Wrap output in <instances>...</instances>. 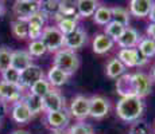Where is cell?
<instances>
[{
  "instance_id": "obj_1",
  "label": "cell",
  "mask_w": 155,
  "mask_h": 134,
  "mask_svg": "<svg viewBox=\"0 0 155 134\" xmlns=\"http://www.w3.org/2000/svg\"><path fill=\"white\" fill-rule=\"evenodd\" d=\"M143 111H144V103L139 97L121 98L116 106V113L119 118H121L124 122L139 121Z\"/></svg>"
},
{
  "instance_id": "obj_2",
  "label": "cell",
  "mask_w": 155,
  "mask_h": 134,
  "mask_svg": "<svg viewBox=\"0 0 155 134\" xmlns=\"http://www.w3.org/2000/svg\"><path fill=\"white\" fill-rule=\"evenodd\" d=\"M53 66L58 67L64 73H66L69 76H71L80 67V58L74 51L62 48L55 52L54 55V64Z\"/></svg>"
},
{
  "instance_id": "obj_3",
  "label": "cell",
  "mask_w": 155,
  "mask_h": 134,
  "mask_svg": "<svg viewBox=\"0 0 155 134\" xmlns=\"http://www.w3.org/2000/svg\"><path fill=\"white\" fill-rule=\"evenodd\" d=\"M41 40L45 44L47 51L57 52L65 46V35L55 26H47L43 28Z\"/></svg>"
},
{
  "instance_id": "obj_4",
  "label": "cell",
  "mask_w": 155,
  "mask_h": 134,
  "mask_svg": "<svg viewBox=\"0 0 155 134\" xmlns=\"http://www.w3.org/2000/svg\"><path fill=\"white\" fill-rule=\"evenodd\" d=\"M41 2L39 0H16L12 5V11L19 20H27L34 14L39 12Z\"/></svg>"
},
{
  "instance_id": "obj_5",
  "label": "cell",
  "mask_w": 155,
  "mask_h": 134,
  "mask_svg": "<svg viewBox=\"0 0 155 134\" xmlns=\"http://www.w3.org/2000/svg\"><path fill=\"white\" fill-rule=\"evenodd\" d=\"M117 59L126 66V68L143 66L148 62V59L144 58L138 48H121L117 54Z\"/></svg>"
},
{
  "instance_id": "obj_6",
  "label": "cell",
  "mask_w": 155,
  "mask_h": 134,
  "mask_svg": "<svg viewBox=\"0 0 155 134\" xmlns=\"http://www.w3.org/2000/svg\"><path fill=\"white\" fill-rule=\"evenodd\" d=\"M111 110V102L101 95H93L89 98V117L100 120L104 118Z\"/></svg>"
},
{
  "instance_id": "obj_7",
  "label": "cell",
  "mask_w": 155,
  "mask_h": 134,
  "mask_svg": "<svg viewBox=\"0 0 155 134\" xmlns=\"http://www.w3.org/2000/svg\"><path fill=\"white\" fill-rule=\"evenodd\" d=\"M45 78V73L42 70V67H39L38 64L32 63L30 67H27L26 70L20 71V79H19V85L23 89H31V86L34 83H37L38 80Z\"/></svg>"
},
{
  "instance_id": "obj_8",
  "label": "cell",
  "mask_w": 155,
  "mask_h": 134,
  "mask_svg": "<svg viewBox=\"0 0 155 134\" xmlns=\"http://www.w3.org/2000/svg\"><path fill=\"white\" fill-rule=\"evenodd\" d=\"M43 111L45 113H53L65 109V97L61 94V91L57 89H51L49 94L43 98Z\"/></svg>"
},
{
  "instance_id": "obj_9",
  "label": "cell",
  "mask_w": 155,
  "mask_h": 134,
  "mask_svg": "<svg viewBox=\"0 0 155 134\" xmlns=\"http://www.w3.org/2000/svg\"><path fill=\"white\" fill-rule=\"evenodd\" d=\"M69 111L66 109L59 110V111H53V113H46V117H45V121H46L47 126L50 129H53L54 132H58V130H64L65 127L69 123Z\"/></svg>"
},
{
  "instance_id": "obj_10",
  "label": "cell",
  "mask_w": 155,
  "mask_h": 134,
  "mask_svg": "<svg viewBox=\"0 0 155 134\" xmlns=\"http://www.w3.org/2000/svg\"><path fill=\"white\" fill-rule=\"evenodd\" d=\"M25 89L20 85H14V83L0 82V98L5 102H18L23 98Z\"/></svg>"
},
{
  "instance_id": "obj_11",
  "label": "cell",
  "mask_w": 155,
  "mask_h": 134,
  "mask_svg": "<svg viewBox=\"0 0 155 134\" xmlns=\"http://www.w3.org/2000/svg\"><path fill=\"white\" fill-rule=\"evenodd\" d=\"M132 79H134V85H135V90H136V97L142 98L147 97L151 93L153 89V79L150 75L144 73H135L132 74Z\"/></svg>"
},
{
  "instance_id": "obj_12",
  "label": "cell",
  "mask_w": 155,
  "mask_h": 134,
  "mask_svg": "<svg viewBox=\"0 0 155 134\" xmlns=\"http://www.w3.org/2000/svg\"><path fill=\"white\" fill-rule=\"evenodd\" d=\"M69 113L80 121L89 117V98L84 95H77L76 98H73Z\"/></svg>"
},
{
  "instance_id": "obj_13",
  "label": "cell",
  "mask_w": 155,
  "mask_h": 134,
  "mask_svg": "<svg viewBox=\"0 0 155 134\" xmlns=\"http://www.w3.org/2000/svg\"><path fill=\"white\" fill-rule=\"evenodd\" d=\"M116 91L121 98L136 97L135 85H134L132 74H124L116 80Z\"/></svg>"
},
{
  "instance_id": "obj_14",
  "label": "cell",
  "mask_w": 155,
  "mask_h": 134,
  "mask_svg": "<svg viewBox=\"0 0 155 134\" xmlns=\"http://www.w3.org/2000/svg\"><path fill=\"white\" fill-rule=\"evenodd\" d=\"M88 42V35L82 28H77L70 35L65 36V48L70 50V51H76V50L84 47Z\"/></svg>"
},
{
  "instance_id": "obj_15",
  "label": "cell",
  "mask_w": 155,
  "mask_h": 134,
  "mask_svg": "<svg viewBox=\"0 0 155 134\" xmlns=\"http://www.w3.org/2000/svg\"><path fill=\"white\" fill-rule=\"evenodd\" d=\"M140 39H142L140 34H139L135 28L127 27V28L124 30L123 35H121L116 42H117V44L121 47V48H135V47H138Z\"/></svg>"
},
{
  "instance_id": "obj_16",
  "label": "cell",
  "mask_w": 155,
  "mask_h": 134,
  "mask_svg": "<svg viewBox=\"0 0 155 134\" xmlns=\"http://www.w3.org/2000/svg\"><path fill=\"white\" fill-rule=\"evenodd\" d=\"M11 115H12V120L16 122V123H20V125L28 123L32 118L28 107L26 106V103L23 102L22 99L14 103L12 109H11Z\"/></svg>"
},
{
  "instance_id": "obj_17",
  "label": "cell",
  "mask_w": 155,
  "mask_h": 134,
  "mask_svg": "<svg viewBox=\"0 0 155 134\" xmlns=\"http://www.w3.org/2000/svg\"><path fill=\"white\" fill-rule=\"evenodd\" d=\"M32 56L28 51L25 50H16L12 52V61H11V67H14L18 71H23L32 64Z\"/></svg>"
},
{
  "instance_id": "obj_18",
  "label": "cell",
  "mask_w": 155,
  "mask_h": 134,
  "mask_svg": "<svg viewBox=\"0 0 155 134\" xmlns=\"http://www.w3.org/2000/svg\"><path fill=\"white\" fill-rule=\"evenodd\" d=\"M153 4L151 0H132L130 2V14L136 17H146L150 15Z\"/></svg>"
},
{
  "instance_id": "obj_19",
  "label": "cell",
  "mask_w": 155,
  "mask_h": 134,
  "mask_svg": "<svg viewBox=\"0 0 155 134\" xmlns=\"http://www.w3.org/2000/svg\"><path fill=\"white\" fill-rule=\"evenodd\" d=\"M113 44H115V42L109 36H107L105 34H97L93 39V43H92V48H93V52L101 55V54L111 51Z\"/></svg>"
},
{
  "instance_id": "obj_20",
  "label": "cell",
  "mask_w": 155,
  "mask_h": 134,
  "mask_svg": "<svg viewBox=\"0 0 155 134\" xmlns=\"http://www.w3.org/2000/svg\"><path fill=\"white\" fill-rule=\"evenodd\" d=\"M76 4H77V14H78L80 17L93 16L96 10L101 5L96 0H78V2H76Z\"/></svg>"
},
{
  "instance_id": "obj_21",
  "label": "cell",
  "mask_w": 155,
  "mask_h": 134,
  "mask_svg": "<svg viewBox=\"0 0 155 134\" xmlns=\"http://www.w3.org/2000/svg\"><path fill=\"white\" fill-rule=\"evenodd\" d=\"M22 101L26 103V106L28 107V110H30V113H31L32 117L43 111V101H42V98L31 94L30 91L27 94H23Z\"/></svg>"
},
{
  "instance_id": "obj_22",
  "label": "cell",
  "mask_w": 155,
  "mask_h": 134,
  "mask_svg": "<svg viewBox=\"0 0 155 134\" xmlns=\"http://www.w3.org/2000/svg\"><path fill=\"white\" fill-rule=\"evenodd\" d=\"M68 79H69V75L55 66H51V68H50L49 73H47V82L50 83V86H51L53 89L65 85V83L68 82Z\"/></svg>"
},
{
  "instance_id": "obj_23",
  "label": "cell",
  "mask_w": 155,
  "mask_h": 134,
  "mask_svg": "<svg viewBox=\"0 0 155 134\" xmlns=\"http://www.w3.org/2000/svg\"><path fill=\"white\" fill-rule=\"evenodd\" d=\"M57 22V28L62 32V34L66 36V35H70L71 32H74L78 27H77V19H73V17H62L61 15H57L54 17Z\"/></svg>"
},
{
  "instance_id": "obj_24",
  "label": "cell",
  "mask_w": 155,
  "mask_h": 134,
  "mask_svg": "<svg viewBox=\"0 0 155 134\" xmlns=\"http://www.w3.org/2000/svg\"><path fill=\"white\" fill-rule=\"evenodd\" d=\"M126 70H127L126 66H124V64L121 63L117 58H112L111 61L108 62V64H107L105 73H107V75H108L109 78L117 79V78H120L121 75L126 74Z\"/></svg>"
},
{
  "instance_id": "obj_25",
  "label": "cell",
  "mask_w": 155,
  "mask_h": 134,
  "mask_svg": "<svg viewBox=\"0 0 155 134\" xmlns=\"http://www.w3.org/2000/svg\"><path fill=\"white\" fill-rule=\"evenodd\" d=\"M94 23L100 26H107L112 22V12H111V7L107 5H100L96 10V12L93 15Z\"/></svg>"
},
{
  "instance_id": "obj_26",
  "label": "cell",
  "mask_w": 155,
  "mask_h": 134,
  "mask_svg": "<svg viewBox=\"0 0 155 134\" xmlns=\"http://www.w3.org/2000/svg\"><path fill=\"white\" fill-rule=\"evenodd\" d=\"M39 11L46 16V19L55 17L59 14V2H57V0H45V2H41Z\"/></svg>"
},
{
  "instance_id": "obj_27",
  "label": "cell",
  "mask_w": 155,
  "mask_h": 134,
  "mask_svg": "<svg viewBox=\"0 0 155 134\" xmlns=\"http://www.w3.org/2000/svg\"><path fill=\"white\" fill-rule=\"evenodd\" d=\"M138 51L147 59L155 56V40L150 38H142L138 44Z\"/></svg>"
},
{
  "instance_id": "obj_28",
  "label": "cell",
  "mask_w": 155,
  "mask_h": 134,
  "mask_svg": "<svg viewBox=\"0 0 155 134\" xmlns=\"http://www.w3.org/2000/svg\"><path fill=\"white\" fill-rule=\"evenodd\" d=\"M112 12V22L119 23L120 26L126 27L130 24V12L123 7H112L111 8Z\"/></svg>"
},
{
  "instance_id": "obj_29",
  "label": "cell",
  "mask_w": 155,
  "mask_h": 134,
  "mask_svg": "<svg viewBox=\"0 0 155 134\" xmlns=\"http://www.w3.org/2000/svg\"><path fill=\"white\" fill-rule=\"evenodd\" d=\"M59 15L62 17H73V19H80L77 14V4L76 2H59Z\"/></svg>"
},
{
  "instance_id": "obj_30",
  "label": "cell",
  "mask_w": 155,
  "mask_h": 134,
  "mask_svg": "<svg viewBox=\"0 0 155 134\" xmlns=\"http://www.w3.org/2000/svg\"><path fill=\"white\" fill-rule=\"evenodd\" d=\"M11 30H12V34L18 39H26L28 38V23L26 20H14L11 23Z\"/></svg>"
},
{
  "instance_id": "obj_31",
  "label": "cell",
  "mask_w": 155,
  "mask_h": 134,
  "mask_svg": "<svg viewBox=\"0 0 155 134\" xmlns=\"http://www.w3.org/2000/svg\"><path fill=\"white\" fill-rule=\"evenodd\" d=\"M51 86H50V83L47 82V79H41V80H38L37 83H34V85L31 86V89H30V93L31 94H34V95H37V97H39V98H43L46 97L47 94H49V91L51 90Z\"/></svg>"
},
{
  "instance_id": "obj_32",
  "label": "cell",
  "mask_w": 155,
  "mask_h": 134,
  "mask_svg": "<svg viewBox=\"0 0 155 134\" xmlns=\"http://www.w3.org/2000/svg\"><path fill=\"white\" fill-rule=\"evenodd\" d=\"M12 52H14V50L7 46L0 47V73H4L7 68L11 67Z\"/></svg>"
},
{
  "instance_id": "obj_33",
  "label": "cell",
  "mask_w": 155,
  "mask_h": 134,
  "mask_svg": "<svg viewBox=\"0 0 155 134\" xmlns=\"http://www.w3.org/2000/svg\"><path fill=\"white\" fill-rule=\"evenodd\" d=\"M124 30H126V27L120 26L119 23H116V22H111L109 24L105 26V32H104V34H105L107 36L111 38L113 42H116L119 38L121 36V35H123Z\"/></svg>"
},
{
  "instance_id": "obj_34",
  "label": "cell",
  "mask_w": 155,
  "mask_h": 134,
  "mask_svg": "<svg viewBox=\"0 0 155 134\" xmlns=\"http://www.w3.org/2000/svg\"><path fill=\"white\" fill-rule=\"evenodd\" d=\"M47 52L46 47H45V44L42 43V40L38 39V40H32L31 43L28 44V54L32 56V58H39V56L45 55V54Z\"/></svg>"
},
{
  "instance_id": "obj_35",
  "label": "cell",
  "mask_w": 155,
  "mask_h": 134,
  "mask_svg": "<svg viewBox=\"0 0 155 134\" xmlns=\"http://www.w3.org/2000/svg\"><path fill=\"white\" fill-rule=\"evenodd\" d=\"M2 79L3 82L7 83H14V85H19V79H20V71L15 70L14 67H10L2 73Z\"/></svg>"
},
{
  "instance_id": "obj_36",
  "label": "cell",
  "mask_w": 155,
  "mask_h": 134,
  "mask_svg": "<svg viewBox=\"0 0 155 134\" xmlns=\"http://www.w3.org/2000/svg\"><path fill=\"white\" fill-rule=\"evenodd\" d=\"M130 134H151V126L143 121H135L131 125Z\"/></svg>"
},
{
  "instance_id": "obj_37",
  "label": "cell",
  "mask_w": 155,
  "mask_h": 134,
  "mask_svg": "<svg viewBox=\"0 0 155 134\" xmlns=\"http://www.w3.org/2000/svg\"><path fill=\"white\" fill-rule=\"evenodd\" d=\"M68 134H94V133L91 125L85 123V122H78V123L73 125L70 127Z\"/></svg>"
},
{
  "instance_id": "obj_38",
  "label": "cell",
  "mask_w": 155,
  "mask_h": 134,
  "mask_svg": "<svg viewBox=\"0 0 155 134\" xmlns=\"http://www.w3.org/2000/svg\"><path fill=\"white\" fill-rule=\"evenodd\" d=\"M28 23V38L32 40H38L41 39V35H42V31L45 27L39 26V24H35V23Z\"/></svg>"
},
{
  "instance_id": "obj_39",
  "label": "cell",
  "mask_w": 155,
  "mask_h": 134,
  "mask_svg": "<svg viewBox=\"0 0 155 134\" xmlns=\"http://www.w3.org/2000/svg\"><path fill=\"white\" fill-rule=\"evenodd\" d=\"M46 16L41 12H37V14H34L31 17L27 20V22H30V23H35V24H39V26H42V27H45V24H46Z\"/></svg>"
},
{
  "instance_id": "obj_40",
  "label": "cell",
  "mask_w": 155,
  "mask_h": 134,
  "mask_svg": "<svg viewBox=\"0 0 155 134\" xmlns=\"http://www.w3.org/2000/svg\"><path fill=\"white\" fill-rule=\"evenodd\" d=\"M7 102L5 101H3L2 98H0V120H2L3 117H5V114H7Z\"/></svg>"
},
{
  "instance_id": "obj_41",
  "label": "cell",
  "mask_w": 155,
  "mask_h": 134,
  "mask_svg": "<svg viewBox=\"0 0 155 134\" xmlns=\"http://www.w3.org/2000/svg\"><path fill=\"white\" fill-rule=\"evenodd\" d=\"M147 38L155 40V23H150L147 27Z\"/></svg>"
},
{
  "instance_id": "obj_42",
  "label": "cell",
  "mask_w": 155,
  "mask_h": 134,
  "mask_svg": "<svg viewBox=\"0 0 155 134\" xmlns=\"http://www.w3.org/2000/svg\"><path fill=\"white\" fill-rule=\"evenodd\" d=\"M148 17H150L151 23H155V3L153 4V8H151V11H150V15H148Z\"/></svg>"
},
{
  "instance_id": "obj_43",
  "label": "cell",
  "mask_w": 155,
  "mask_h": 134,
  "mask_svg": "<svg viewBox=\"0 0 155 134\" xmlns=\"http://www.w3.org/2000/svg\"><path fill=\"white\" fill-rule=\"evenodd\" d=\"M11 134H30L27 130H15V132H12Z\"/></svg>"
},
{
  "instance_id": "obj_44",
  "label": "cell",
  "mask_w": 155,
  "mask_h": 134,
  "mask_svg": "<svg viewBox=\"0 0 155 134\" xmlns=\"http://www.w3.org/2000/svg\"><path fill=\"white\" fill-rule=\"evenodd\" d=\"M3 14H4V4L0 2V16H2Z\"/></svg>"
},
{
  "instance_id": "obj_45",
  "label": "cell",
  "mask_w": 155,
  "mask_h": 134,
  "mask_svg": "<svg viewBox=\"0 0 155 134\" xmlns=\"http://www.w3.org/2000/svg\"><path fill=\"white\" fill-rule=\"evenodd\" d=\"M51 134H68V132H64V130H58V132H53Z\"/></svg>"
},
{
  "instance_id": "obj_46",
  "label": "cell",
  "mask_w": 155,
  "mask_h": 134,
  "mask_svg": "<svg viewBox=\"0 0 155 134\" xmlns=\"http://www.w3.org/2000/svg\"><path fill=\"white\" fill-rule=\"evenodd\" d=\"M151 79L155 80V66H154V68H153V73H151Z\"/></svg>"
},
{
  "instance_id": "obj_47",
  "label": "cell",
  "mask_w": 155,
  "mask_h": 134,
  "mask_svg": "<svg viewBox=\"0 0 155 134\" xmlns=\"http://www.w3.org/2000/svg\"><path fill=\"white\" fill-rule=\"evenodd\" d=\"M0 126H2V120H0Z\"/></svg>"
}]
</instances>
